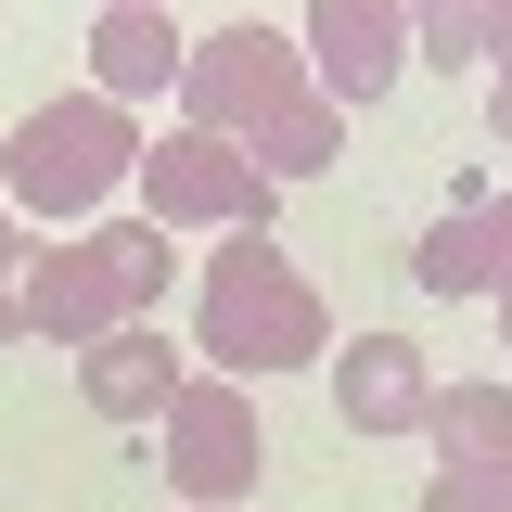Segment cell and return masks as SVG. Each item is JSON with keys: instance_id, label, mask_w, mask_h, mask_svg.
<instances>
[{"instance_id": "cell-1", "label": "cell", "mask_w": 512, "mask_h": 512, "mask_svg": "<svg viewBox=\"0 0 512 512\" xmlns=\"http://www.w3.org/2000/svg\"><path fill=\"white\" fill-rule=\"evenodd\" d=\"M192 359L231 384H269V372H308L333 359V308L269 231H218L205 256V295H192Z\"/></svg>"}, {"instance_id": "cell-2", "label": "cell", "mask_w": 512, "mask_h": 512, "mask_svg": "<svg viewBox=\"0 0 512 512\" xmlns=\"http://www.w3.org/2000/svg\"><path fill=\"white\" fill-rule=\"evenodd\" d=\"M128 180H141V116L103 103V90H64L39 116H13V141H0V205H13L26 231H52V244L90 231Z\"/></svg>"}, {"instance_id": "cell-3", "label": "cell", "mask_w": 512, "mask_h": 512, "mask_svg": "<svg viewBox=\"0 0 512 512\" xmlns=\"http://www.w3.org/2000/svg\"><path fill=\"white\" fill-rule=\"evenodd\" d=\"M308 103V52L282 39V26H218V39H192V64H180V128H205V141H269V128Z\"/></svg>"}, {"instance_id": "cell-4", "label": "cell", "mask_w": 512, "mask_h": 512, "mask_svg": "<svg viewBox=\"0 0 512 512\" xmlns=\"http://www.w3.org/2000/svg\"><path fill=\"white\" fill-rule=\"evenodd\" d=\"M154 474L180 487V512H244L256 474H269V423H256V384L231 372H192L180 397H167V423H154Z\"/></svg>"}, {"instance_id": "cell-5", "label": "cell", "mask_w": 512, "mask_h": 512, "mask_svg": "<svg viewBox=\"0 0 512 512\" xmlns=\"http://www.w3.org/2000/svg\"><path fill=\"white\" fill-rule=\"evenodd\" d=\"M141 218L154 231H269L282 218V180L256 167L244 141H205V128H167V141H141Z\"/></svg>"}, {"instance_id": "cell-6", "label": "cell", "mask_w": 512, "mask_h": 512, "mask_svg": "<svg viewBox=\"0 0 512 512\" xmlns=\"http://www.w3.org/2000/svg\"><path fill=\"white\" fill-rule=\"evenodd\" d=\"M295 52H308V90L333 116H372L397 90V64H410V0H308Z\"/></svg>"}, {"instance_id": "cell-7", "label": "cell", "mask_w": 512, "mask_h": 512, "mask_svg": "<svg viewBox=\"0 0 512 512\" xmlns=\"http://www.w3.org/2000/svg\"><path fill=\"white\" fill-rule=\"evenodd\" d=\"M13 295H26V333L39 346H103L116 320H141L128 308V282H116V256H103V231H64V244H39L26 269H13Z\"/></svg>"}, {"instance_id": "cell-8", "label": "cell", "mask_w": 512, "mask_h": 512, "mask_svg": "<svg viewBox=\"0 0 512 512\" xmlns=\"http://www.w3.org/2000/svg\"><path fill=\"white\" fill-rule=\"evenodd\" d=\"M320 372H333V423H346V436H423V410H436V372H423L410 333H359V346H333Z\"/></svg>"}, {"instance_id": "cell-9", "label": "cell", "mask_w": 512, "mask_h": 512, "mask_svg": "<svg viewBox=\"0 0 512 512\" xmlns=\"http://www.w3.org/2000/svg\"><path fill=\"white\" fill-rule=\"evenodd\" d=\"M410 282H423V295H448V308H461V295H487V308H500V295H512V192L436 205V231L410 244Z\"/></svg>"}, {"instance_id": "cell-10", "label": "cell", "mask_w": 512, "mask_h": 512, "mask_svg": "<svg viewBox=\"0 0 512 512\" xmlns=\"http://www.w3.org/2000/svg\"><path fill=\"white\" fill-rule=\"evenodd\" d=\"M180 346H167V320H116L103 346H77V397L103 410V423H167V397H180Z\"/></svg>"}, {"instance_id": "cell-11", "label": "cell", "mask_w": 512, "mask_h": 512, "mask_svg": "<svg viewBox=\"0 0 512 512\" xmlns=\"http://www.w3.org/2000/svg\"><path fill=\"white\" fill-rule=\"evenodd\" d=\"M180 64H192L180 13H90V90H103V103H128V116H141L154 90L180 103Z\"/></svg>"}, {"instance_id": "cell-12", "label": "cell", "mask_w": 512, "mask_h": 512, "mask_svg": "<svg viewBox=\"0 0 512 512\" xmlns=\"http://www.w3.org/2000/svg\"><path fill=\"white\" fill-rule=\"evenodd\" d=\"M423 436H436V461H512V384H436Z\"/></svg>"}, {"instance_id": "cell-13", "label": "cell", "mask_w": 512, "mask_h": 512, "mask_svg": "<svg viewBox=\"0 0 512 512\" xmlns=\"http://www.w3.org/2000/svg\"><path fill=\"white\" fill-rule=\"evenodd\" d=\"M103 256H116V282H128V308H141V320L167 308V282H180V231H154V218H103Z\"/></svg>"}, {"instance_id": "cell-14", "label": "cell", "mask_w": 512, "mask_h": 512, "mask_svg": "<svg viewBox=\"0 0 512 512\" xmlns=\"http://www.w3.org/2000/svg\"><path fill=\"white\" fill-rule=\"evenodd\" d=\"M333 154H346V116H333L320 90H308V103H295V116H282V128H269V141H256V167H269V180H282V192H295V180H320Z\"/></svg>"}, {"instance_id": "cell-15", "label": "cell", "mask_w": 512, "mask_h": 512, "mask_svg": "<svg viewBox=\"0 0 512 512\" xmlns=\"http://www.w3.org/2000/svg\"><path fill=\"white\" fill-rule=\"evenodd\" d=\"M474 52H487V0H410V64L461 77Z\"/></svg>"}, {"instance_id": "cell-16", "label": "cell", "mask_w": 512, "mask_h": 512, "mask_svg": "<svg viewBox=\"0 0 512 512\" xmlns=\"http://www.w3.org/2000/svg\"><path fill=\"white\" fill-rule=\"evenodd\" d=\"M423 512H512V461H436Z\"/></svg>"}, {"instance_id": "cell-17", "label": "cell", "mask_w": 512, "mask_h": 512, "mask_svg": "<svg viewBox=\"0 0 512 512\" xmlns=\"http://www.w3.org/2000/svg\"><path fill=\"white\" fill-rule=\"evenodd\" d=\"M487 141H500V154H512V64H500V77H487Z\"/></svg>"}, {"instance_id": "cell-18", "label": "cell", "mask_w": 512, "mask_h": 512, "mask_svg": "<svg viewBox=\"0 0 512 512\" xmlns=\"http://www.w3.org/2000/svg\"><path fill=\"white\" fill-rule=\"evenodd\" d=\"M26 256H39V244H26V218H13V205H0V282H13V269H26Z\"/></svg>"}, {"instance_id": "cell-19", "label": "cell", "mask_w": 512, "mask_h": 512, "mask_svg": "<svg viewBox=\"0 0 512 512\" xmlns=\"http://www.w3.org/2000/svg\"><path fill=\"white\" fill-rule=\"evenodd\" d=\"M487 64H512V0H487Z\"/></svg>"}, {"instance_id": "cell-20", "label": "cell", "mask_w": 512, "mask_h": 512, "mask_svg": "<svg viewBox=\"0 0 512 512\" xmlns=\"http://www.w3.org/2000/svg\"><path fill=\"white\" fill-rule=\"evenodd\" d=\"M0 346H26V295L13 282H0Z\"/></svg>"}, {"instance_id": "cell-21", "label": "cell", "mask_w": 512, "mask_h": 512, "mask_svg": "<svg viewBox=\"0 0 512 512\" xmlns=\"http://www.w3.org/2000/svg\"><path fill=\"white\" fill-rule=\"evenodd\" d=\"M103 13H167V0H103Z\"/></svg>"}, {"instance_id": "cell-22", "label": "cell", "mask_w": 512, "mask_h": 512, "mask_svg": "<svg viewBox=\"0 0 512 512\" xmlns=\"http://www.w3.org/2000/svg\"><path fill=\"white\" fill-rule=\"evenodd\" d=\"M500 359H512V295H500Z\"/></svg>"}]
</instances>
